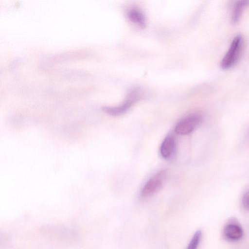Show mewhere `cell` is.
<instances>
[{"label": "cell", "mask_w": 249, "mask_h": 249, "mask_svg": "<svg viewBox=\"0 0 249 249\" xmlns=\"http://www.w3.org/2000/svg\"><path fill=\"white\" fill-rule=\"evenodd\" d=\"M166 177L167 171L163 170L151 177L143 187L140 193L141 197L146 198L158 192L163 185Z\"/></svg>", "instance_id": "7a4b0ae2"}, {"label": "cell", "mask_w": 249, "mask_h": 249, "mask_svg": "<svg viewBox=\"0 0 249 249\" xmlns=\"http://www.w3.org/2000/svg\"><path fill=\"white\" fill-rule=\"evenodd\" d=\"M176 151V142L171 136H167L163 141L160 147V153L164 159H169L174 154Z\"/></svg>", "instance_id": "8992f818"}, {"label": "cell", "mask_w": 249, "mask_h": 249, "mask_svg": "<svg viewBox=\"0 0 249 249\" xmlns=\"http://www.w3.org/2000/svg\"><path fill=\"white\" fill-rule=\"evenodd\" d=\"M249 5V0L235 1L232 8L231 16V20L233 24H236L238 22L243 10Z\"/></svg>", "instance_id": "52a82bcc"}, {"label": "cell", "mask_w": 249, "mask_h": 249, "mask_svg": "<svg viewBox=\"0 0 249 249\" xmlns=\"http://www.w3.org/2000/svg\"><path fill=\"white\" fill-rule=\"evenodd\" d=\"M127 17L133 23L141 28L146 25V20L144 15L140 11L136 9H132L127 13Z\"/></svg>", "instance_id": "ba28073f"}, {"label": "cell", "mask_w": 249, "mask_h": 249, "mask_svg": "<svg viewBox=\"0 0 249 249\" xmlns=\"http://www.w3.org/2000/svg\"><path fill=\"white\" fill-rule=\"evenodd\" d=\"M243 230L240 225L235 220L229 221L223 230V235L228 241L234 242L240 240L243 236Z\"/></svg>", "instance_id": "5b68a950"}, {"label": "cell", "mask_w": 249, "mask_h": 249, "mask_svg": "<svg viewBox=\"0 0 249 249\" xmlns=\"http://www.w3.org/2000/svg\"><path fill=\"white\" fill-rule=\"evenodd\" d=\"M202 232L197 230L192 236L186 249H197L202 238Z\"/></svg>", "instance_id": "9c48e42d"}, {"label": "cell", "mask_w": 249, "mask_h": 249, "mask_svg": "<svg viewBox=\"0 0 249 249\" xmlns=\"http://www.w3.org/2000/svg\"><path fill=\"white\" fill-rule=\"evenodd\" d=\"M202 118L198 114H192L181 119L176 124L175 132L180 135H185L191 133L200 124Z\"/></svg>", "instance_id": "277c9868"}, {"label": "cell", "mask_w": 249, "mask_h": 249, "mask_svg": "<svg viewBox=\"0 0 249 249\" xmlns=\"http://www.w3.org/2000/svg\"><path fill=\"white\" fill-rule=\"evenodd\" d=\"M243 38L240 35H236L232 40L230 46L220 62V67L224 70H229L237 63L242 49Z\"/></svg>", "instance_id": "6da1fadb"}, {"label": "cell", "mask_w": 249, "mask_h": 249, "mask_svg": "<svg viewBox=\"0 0 249 249\" xmlns=\"http://www.w3.org/2000/svg\"><path fill=\"white\" fill-rule=\"evenodd\" d=\"M242 204L245 210L249 211V190L243 195L242 198Z\"/></svg>", "instance_id": "30bf717a"}, {"label": "cell", "mask_w": 249, "mask_h": 249, "mask_svg": "<svg viewBox=\"0 0 249 249\" xmlns=\"http://www.w3.org/2000/svg\"><path fill=\"white\" fill-rule=\"evenodd\" d=\"M140 92L138 89L131 90L128 93L126 100L121 105L114 107H104L103 110L107 114L118 116L124 114L140 98Z\"/></svg>", "instance_id": "3957f363"}]
</instances>
